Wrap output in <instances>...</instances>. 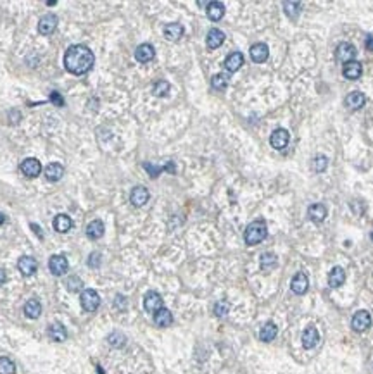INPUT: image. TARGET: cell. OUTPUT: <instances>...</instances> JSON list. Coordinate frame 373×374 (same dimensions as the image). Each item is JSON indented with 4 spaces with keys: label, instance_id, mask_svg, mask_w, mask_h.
<instances>
[{
    "label": "cell",
    "instance_id": "obj_1",
    "mask_svg": "<svg viewBox=\"0 0 373 374\" xmlns=\"http://www.w3.org/2000/svg\"><path fill=\"white\" fill-rule=\"evenodd\" d=\"M95 64L93 52L86 45H71L64 54V67L71 74H86Z\"/></svg>",
    "mask_w": 373,
    "mask_h": 374
},
{
    "label": "cell",
    "instance_id": "obj_2",
    "mask_svg": "<svg viewBox=\"0 0 373 374\" xmlns=\"http://www.w3.org/2000/svg\"><path fill=\"white\" fill-rule=\"evenodd\" d=\"M266 237H268V228H266V223H264L263 219L252 221V223L245 228L244 240H245V243H247L249 247L259 245V243H261Z\"/></svg>",
    "mask_w": 373,
    "mask_h": 374
},
{
    "label": "cell",
    "instance_id": "obj_3",
    "mask_svg": "<svg viewBox=\"0 0 373 374\" xmlns=\"http://www.w3.org/2000/svg\"><path fill=\"white\" fill-rule=\"evenodd\" d=\"M79 302H81V307L85 309L86 312H95L97 309L100 307V297L95 290L86 288L81 292V297H79Z\"/></svg>",
    "mask_w": 373,
    "mask_h": 374
},
{
    "label": "cell",
    "instance_id": "obj_4",
    "mask_svg": "<svg viewBox=\"0 0 373 374\" xmlns=\"http://www.w3.org/2000/svg\"><path fill=\"white\" fill-rule=\"evenodd\" d=\"M358 50L356 47L353 45V43L349 42H342L337 45L335 49V59L339 61V62L346 64V62H351V61H354V57H356Z\"/></svg>",
    "mask_w": 373,
    "mask_h": 374
},
{
    "label": "cell",
    "instance_id": "obj_5",
    "mask_svg": "<svg viewBox=\"0 0 373 374\" xmlns=\"http://www.w3.org/2000/svg\"><path fill=\"white\" fill-rule=\"evenodd\" d=\"M351 326L356 333H365L367 329H370L372 326V315L368 311H358L356 314L353 315V321H351Z\"/></svg>",
    "mask_w": 373,
    "mask_h": 374
},
{
    "label": "cell",
    "instance_id": "obj_6",
    "mask_svg": "<svg viewBox=\"0 0 373 374\" xmlns=\"http://www.w3.org/2000/svg\"><path fill=\"white\" fill-rule=\"evenodd\" d=\"M70 269V262L64 255H52L49 259V271L54 276H64Z\"/></svg>",
    "mask_w": 373,
    "mask_h": 374
},
{
    "label": "cell",
    "instance_id": "obj_7",
    "mask_svg": "<svg viewBox=\"0 0 373 374\" xmlns=\"http://www.w3.org/2000/svg\"><path fill=\"white\" fill-rule=\"evenodd\" d=\"M289 131L285 128H277L270 136V145L275 148V150H284L285 147L289 145Z\"/></svg>",
    "mask_w": 373,
    "mask_h": 374
},
{
    "label": "cell",
    "instance_id": "obj_8",
    "mask_svg": "<svg viewBox=\"0 0 373 374\" xmlns=\"http://www.w3.org/2000/svg\"><path fill=\"white\" fill-rule=\"evenodd\" d=\"M144 309L147 312H150V314H155L159 309H162V297L154 290L147 292L146 297H144Z\"/></svg>",
    "mask_w": 373,
    "mask_h": 374
},
{
    "label": "cell",
    "instance_id": "obj_9",
    "mask_svg": "<svg viewBox=\"0 0 373 374\" xmlns=\"http://www.w3.org/2000/svg\"><path fill=\"white\" fill-rule=\"evenodd\" d=\"M19 169H21V173H23L24 176H28V178H37L38 174L42 173V164H40L38 159L28 157V159H24V161L21 162Z\"/></svg>",
    "mask_w": 373,
    "mask_h": 374
},
{
    "label": "cell",
    "instance_id": "obj_10",
    "mask_svg": "<svg viewBox=\"0 0 373 374\" xmlns=\"http://www.w3.org/2000/svg\"><path fill=\"white\" fill-rule=\"evenodd\" d=\"M361 74H363V66L358 61H351V62H346L342 66V76L346 79L356 81V79L361 78Z\"/></svg>",
    "mask_w": 373,
    "mask_h": 374
},
{
    "label": "cell",
    "instance_id": "obj_11",
    "mask_svg": "<svg viewBox=\"0 0 373 374\" xmlns=\"http://www.w3.org/2000/svg\"><path fill=\"white\" fill-rule=\"evenodd\" d=\"M346 107L349 109V111H360L361 107H363L365 104H367V95H365L363 92H351L349 95L346 97Z\"/></svg>",
    "mask_w": 373,
    "mask_h": 374
},
{
    "label": "cell",
    "instance_id": "obj_12",
    "mask_svg": "<svg viewBox=\"0 0 373 374\" xmlns=\"http://www.w3.org/2000/svg\"><path fill=\"white\" fill-rule=\"evenodd\" d=\"M57 28V16L56 14H45L38 21V33L40 35H50Z\"/></svg>",
    "mask_w": 373,
    "mask_h": 374
},
{
    "label": "cell",
    "instance_id": "obj_13",
    "mask_svg": "<svg viewBox=\"0 0 373 374\" xmlns=\"http://www.w3.org/2000/svg\"><path fill=\"white\" fill-rule=\"evenodd\" d=\"M291 288L296 295H304V293L307 292V288H309V279H307V276L304 274V272H298V274L292 278Z\"/></svg>",
    "mask_w": 373,
    "mask_h": 374
},
{
    "label": "cell",
    "instance_id": "obj_14",
    "mask_svg": "<svg viewBox=\"0 0 373 374\" xmlns=\"http://www.w3.org/2000/svg\"><path fill=\"white\" fill-rule=\"evenodd\" d=\"M320 341V335H318V329L314 326H307L306 329L302 331V347L306 350H311L314 348Z\"/></svg>",
    "mask_w": 373,
    "mask_h": 374
},
{
    "label": "cell",
    "instance_id": "obj_15",
    "mask_svg": "<svg viewBox=\"0 0 373 374\" xmlns=\"http://www.w3.org/2000/svg\"><path fill=\"white\" fill-rule=\"evenodd\" d=\"M154 57H155V50H154V47H152L150 43H142V45L137 47L135 59L139 61V62H142V64L150 62Z\"/></svg>",
    "mask_w": 373,
    "mask_h": 374
},
{
    "label": "cell",
    "instance_id": "obj_16",
    "mask_svg": "<svg viewBox=\"0 0 373 374\" xmlns=\"http://www.w3.org/2000/svg\"><path fill=\"white\" fill-rule=\"evenodd\" d=\"M37 267H38L37 260L30 255H24L17 260V269L21 271V274L23 276H33L35 272H37Z\"/></svg>",
    "mask_w": 373,
    "mask_h": 374
},
{
    "label": "cell",
    "instance_id": "obj_17",
    "mask_svg": "<svg viewBox=\"0 0 373 374\" xmlns=\"http://www.w3.org/2000/svg\"><path fill=\"white\" fill-rule=\"evenodd\" d=\"M249 52H251V59L254 61L256 64H261L270 57V49H268L266 43H254Z\"/></svg>",
    "mask_w": 373,
    "mask_h": 374
},
{
    "label": "cell",
    "instance_id": "obj_18",
    "mask_svg": "<svg viewBox=\"0 0 373 374\" xmlns=\"http://www.w3.org/2000/svg\"><path fill=\"white\" fill-rule=\"evenodd\" d=\"M149 200V190L146 187H135L130 193V202L135 207H142Z\"/></svg>",
    "mask_w": 373,
    "mask_h": 374
},
{
    "label": "cell",
    "instance_id": "obj_19",
    "mask_svg": "<svg viewBox=\"0 0 373 374\" xmlns=\"http://www.w3.org/2000/svg\"><path fill=\"white\" fill-rule=\"evenodd\" d=\"M224 38H226V35H224L222 30H218V28H213V30H209V33H208V38H206V45H208L209 50H215V49H218V47L223 45Z\"/></svg>",
    "mask_w": 373,
    "mask_h": 374
},
{
    "label": "cell",
    "instance_id": "obj_20",
    "mask_svg": "<svg viewBox=\"0 0 373 374\" xmlns=\"http://www.w3.org/2000/svg\"><path fill=\"white\" fill-rule=\"evenodd\" d=\"M242 64H244V56H242V52H231L226 56L223 66L228 72H235L242 67Z\"/></svg>",
    "mask_w": 373,
    "mask_h": 374
},
{
    "label": "cell",
    "instance_id": "obj_21",
    "mask_svg": "<svg viewBox=\"0 0 373 374\" xmlns=\"http://www.w3.org/2000/svg\"><path fill=\"white\" fill-rule=\"evenodd\" d=\"M346 283V271L340 266L332 267V271L328 272V286L330 288H340Z\"/></svg>",
    "mask_w": 373,
    "mask_h": 374
},
{
    "label": "cell",
    "instance_id": "obj_22",
    "mask_svg": "<svg viewBox=\"0 0 373 374\" xmlns=\"http://www.w3.org/2000/svg\"><path fill=\"white\" fill-rule=\"evenodd\" d=\"M164 38L169 40V42H178L180 38L183 36V26L180 23H169L164 26Z\"/></svg>",
    "mask_w": 373,
    "mask_h": 374
},
{
    "label": "cell",
    "instance_id": "obj_23",
    "mask_svg": "<svg viewBox=\"0 0 373 374\" xmlns=\"http://www.w3.org/2000/svg\"><path fill=\"white\" fill-rule=\"evenodd\" d=\"M154 322H155V326H159V328H168V326H171L173 324L171 311H168L166 307L159 309V311L154 314Z\"/></svg>",
    "mask_w": 373,
    "mask_h": 374
},
{
    "label": "cell",
    "instance_id": "obj_24",
    "mask_svg": "<svg viewBox=\"0 0 373 374\" xmlns=\"http://www.w3.org/2000/svg\"><path fill=\"white\" fill-rule=\"evenodd\" d=\"M104 233H106V226H104L102 221L99 219H93L92 223L86 226V237L90 240H99L104 237Z\"/></svg>",
    "mask_w": 373,
    "mask_h": 374
},
{
    "label": "cell",
    "instance_id": "obj_25",
    "mask_svg": "<svg viewBox=\"0 0 373 374\" xmlns=\"http://www.w3.org/2000/svg\"><path fill=\"white\" fill-rule=\"evenodd\" d=\"M278 335V328L275 322H266V324L263 326L261 329H259V340L264 341V343H270V341H273L277 338Z\"/></svg>",
    "mask_w": 373,
    "mask_h": 374
},
{
    "label": "cell",
    "instance_id": "obj_26",
    "mask_svg": "<svg viewBox=\"0 0 373 374\" xmlns=\"http://www.w3.org/2000/svg\"><path fill=\"white\" fill-rule=\"evenodd\" d=\"M307 216H309V219L313 221V223H321V221H325V217H327V207H325L323 204L309 205V209H307Z\"/></svg>",
    "mask_w": 373,
    "mask_h": 374
},
{
    "label": "cell",
    "instance_id": "obj_27",
    "mask_svg": "<svg viewBox=\"0 0 373 374\" xmlns=\"http://www.w3.org/2000/svg\"><path fill=\"white\" fill-rule=\"evenodd\" d=\"M54 228H56L57 233H68V231L73 228V219L66 214H59L54 219Z\"/></svg>",
    "mask_w": 373,
    "mask_h": 374
},
{
    "label": "cell",
    "instance_id": "obj_28",
    "mask_svg": "<svg viewBox=\"0 0 373 374\" xmlns=\"http://www.w3.org/2000/svg\"><path fill=\"white\" fill-rule=\"evenodd\" d=\"M144 169H147V171H149L150 178H157L159 174L162 173V171H169V173H171V174H175V173H176V169H175V164H173V161H169L166 166H152V164H149V162H144Z\"/></svg>",
    "mask_w": 373,
    "mask_h": 374
},
{
    "label": "cell",
    "instance_id": "obj_29",
    "mask_svg": "<svg viewBox=\"0 0 373 374\" xmlns=\"http://www.w3.org/2000/svg\"><path fill=\"white\" fill-rule=\"evenodd\" d=\"M49 336L54 341L61 343V341H64V340H66V336H68L66 328H64L61 322H52V324L49 326Z\"/></svg>",
    "mask_w": 373,
    "mask_h": 374
},
{
    "label": "cell",
    "instance_id": "obj_30",
    "mask_svg": "<svg viewBox=\"0 0 373 374\" xmlns=\"http://www.w3.org/2000/svg\"><path fill=\"white\" fill-rule=\"evenodd\" d=\"M206 12H208V17L211 21H220L224 16V3H222V2H209Z\"/></svg>",
    "mask_w": 373,
    "mask_h": 374
},
{
    "label": "cell",
    "instance_id": "obj_31",
    "mask_svg": "<svg viewBox=\"0 0 373 374\" xmlns=\"http://www.w3.org/2000/svg\"><path fill=\"white\" fill-rule=\"evenodd\" d=\"M24 314L30 319H38L40 314H42V304L37 299H30L24 304Z\"/></svg>",
    "mask_w": 373,
    "mask_h": 374
},
{
    "label": "cell",
    "instance_id": "obj_32",
    "mask_svg": "<svg viewBox=\"0 0 373 374\" xmlns=\"http://www.w3.org/2000/svg\"><path fill=\"white\" fill-rule=\"evenodd\" d=\"M64 176V168L57 162H52L45 168V178L49 181H59Z\"/></svg>",
    "mask_w": 373,
    "mask_h": 374
},
{
    "label": "cell",
    "instance_id": "obj_33",
    "mask_svg": "<svg viewBox=\"0 0 373 374\" xmlns=\"http://www.w3.org/2000/svg\"><path fill=\"white\" fill-rule=\"evenodd\" d=\"M277 264H278V257L275 255L273 252H266L261 255V269L264 272L273 271L275 267H277Z\"/></svg>",
    "mask_w": 373,
    "mask_h": 374
},
{
    "label": "cell",
    "instance_id": "obj_34",
    "mask_svg": "<svg viewBox=\"0 0 373 374\" xmlns=\"http://www.w3.org/2000/svg\"><path fill=\"white\" fill-rule=\"evenodd\" d=\"M282 7H284V12L287 14L292 21H296L299 17L300 7H302V5H300V2H284V3H282Z\"/></svg>",
    "mask_w": 373,
    "mask_h": 374
},
{
    "label": "cell",
    "instance_id": "obj_35",
    "mask_svg": "<svg viewBox=\"0 0 373 374\" xmlns=\"http://www.w3.org/2000/svg\"><path fill=\"white\" fill-rule=\"evenodd\" d=\"M228 83H230V78L226 74H223V72H218V74H215L211 78V86L215 90H218V92H223L228 86Z\"/></svg>",
    "mask_w": 373,
    "mask_h": 374
},
{
    "label": "cell",
    "instance_id": "obj_36",
    "mask_svg": "<svg viewBox=\"0 0 373 374\" xmlns=\"http://www.w3.org/2000/svg\"><path fill=\"white\" fill-rule=\"evenodd\" d=\"M107 343L114 348H121V347H125V343H126V336L123 335L121 331H112L111 335L107 336Z\"/></svg>",
    "mask_w": 373,
    "mask_h": 374
},
{
    "label": "cell",
    "instance_id": "obj_37",
    "mask_svg": "<svg viewBox=\"0 0 373 374\" xmlns=\"http://www.w3.org/2000/svg\"><path fill=\"white\" fill-rule=\"evenodd\" d=\"M169 83L164 81V79H159V81L154 83V86H152V93H154L155 97H166L169 93Z\"/></svg>",
    "mask_w": 373,
    "mask_h": 374
},
{
    "label": "cell",
    "instance_id": "obj_38",
    "mask_svg": "<svg viewBox=\"0 0 373 374\" xmlns=\"http://www.w3.org/2000/svg\"><path fill=\"white\" fill-rule=\"evenodd\" d=\"M0 374H16V364L9 357H0Z\"/></svg>",
    "mask_w": 373,
    "mask_h": 374
},
{
    "label": "cell",
    "instance_id": "obj_39",
    "mask_svg": "<svg viewBox=\"0 0 373 374\" xmlns=\"http://www.w3.org/2000/svg\"><path fill=\"white\" fill-rule=\"evenodd\" d=\"M327 168H328L327 155H316L313 161V169L316 171V173H323V171H327Z\"/></svg>",
    "mask_w": 373,
    "mask_h": 374
},
{
    "label": "cell",
    "instance_id": "obj_40",
    "mask_svg": "<svg viewBox=\"0 0 373 374\" xmlns=\"http://www.w3.org/2000/svg\"><path fill=\"white\" fill-rule=\"evenodd\" d=\"M215 315H218V317H224V315L230 312V304L226 302V300H220V302L215 304Z\"/></svg>",
    "mask_w": 373,
    "mask_h": 374
},
{
    "label": "cell",
    "instance_id": "obj_41",
    "mask_svg": "<svg viewBox=\"0 0 373 374\" xmlns=\"http://www.w3.org/2000/svg\"><path fill=\"white\" fill-rule=\"evenodd\" d=\"M66 286H68V290H70V292L76 293V292H79V290L83 288V281L78 278V276H70V278H68V281H66Z\"/></svg>",
    "mask_w": 373,
    "mask_h": 374
},
{
    "label": "cell",
    "instance_id": "obj_42",
    "mask_svg": "<svg viewBox=\"0 0 373 374\" xmlns=\"http://www.w3.org/2000/svg\"><path fill=\"white\" fill-rule=\"evenodd\" d=\"M50 102H52V105H56V107H63L64 99L59 92H50Z\"/></svg>",
    "mask_w": 373,
    "mask_h": 374
},
{
    "label": "cell",
    "instance_id": "obj_43",
    "mask_svg": "<svg viewBox=\"0 0 373 374\" xmlns=\"http://www.w3.org/2000/svg\"><path fill=\"white\" fill-rule=\"evenodd\" d=\"M100 266V252H92L88 257V267H99Z\"/></svg>",
    "mask_w": 373,
    "mask_h": 374
},
{
    "label": "cell",
    "instance_id": "obj_44",
    "mask_svg": "<svg viewBox=\"0 0 373 374\" xmlns=\"http://www.w3.org/2000/svg\"><path fill=\"white\" fill-rule=\"evenodd\" d=\"M114 306H116V309H119V311H125V309H126V299L123 295H118V297H116V300H114Z\"/></svg>",
    "mask_w": 373,
    "mask_h": 374
},
{
    "label": "cell",
    "instance_id": "obj_45",
    "mask_svg": "<svg viewBox=\"0 0 373 374\" xmlns=\"http://www.w3.org/2000/svg\"><path fill=\"white\" fill-rule=\"evenodd\" d=\"M365 47H367V50H370V52H373V35H368V36H367V42H365Z\"/></svg>",
    "mask_w": 373,
    "mask_h": 374
},
{
    "label": "cell",
    "instance_id": "obj_46",
    "mask_svg": "<svg viewBox=\"0 0 373 374\" xmlns=\"http://www.w3.org/2000/svg\"><path fill=\"white\" fill-rule=\"evenodd\" d=\"M5 279H7V276H5V271H3V269H0V286H2L3 283H5Z\"/></svg>",
    "mask_w": 373,
    "mask_h": 374
},
{
    "label": "cell",
    "instance_id": "obj_47",
    "mask_svg": "<svg viewBox=\"0 0 373 374\" xmlns=\"http://www.w3.org/2000/svg\"><path fill=\"white\" fill-rule=\"evenodd\" d=\"M31 228H33V230H35V233L42 237V231H40V226H37V224H31Z\"/></svg>",
    "mask_w": 373,
    "mask_h": 374
},
{
    "label": "cell",
    "instance_id": "obj_48",
    "mask_svg": "<svg viewBox=\"0 0 373 374\" xmlns=\"http://www.w3.org/2000/svg\"><path fill=\"white\" fill-rule=\"evenodd\" d=\"M3 223H5V216H3V214L0 212V224H3Z\"/></svg>",
    "mask_w": 373,
    "mask_h": 374
},
{
    "label": "cell",
    "instance_id": "obj_49",
    "mask_svg": "<svg viewBox=\"0 0 373 374\" xmlns=\"http://www.w3.org/2000/svg\"><path fill=\"white\" fill-rule=\"evenodd\" d=\"M372 240H373V233H372Z\"/></svg>",
    "mask_w": 373,
    "mask_h": 374
}]
</instances>
